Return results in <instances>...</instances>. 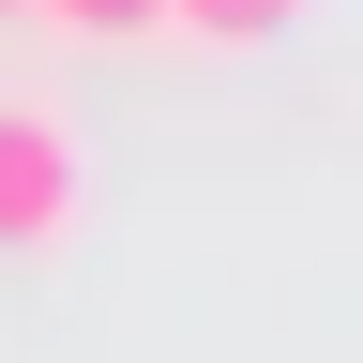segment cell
Instances as JSON below:
<instances>
[{
    "mask_svg": "<svg viewBox=\"0 0 363 363\" xmlns=\"http://www.w3.org/2000/svg\"><path fill=\"white\" fill-rule=\"evenodd\" d=\"M61 45H136V30H167V0H30Z\"/></svg>",
    "mask_w": 363,
    "mask_h": 363,
    "instance_id": "7a4b0ae2",
    "label": "cell"
},
{
    "mask_svg": "<svg viewBox=\"0 0 363 363\" xmlns=\"http://www.w3.org/2000/svg\"><path fill=\"white\" fill-rule=\"evenodd\" d=\"M0 16H30V0H0Z\"/></svg>",
    "mask_w": 363,
    "mask_h": 363,
    "instance_id": "277c9868",
    "label": "cell"
},
{
    "mask_svg": "<svg viewBox=\"0 0 363 363\" xmlns=\"http://www.w3.org/2000/svg\"><path fill=\"white\" fill-rule=\"evenodd\" d=\"M303 0H167V30H197V45H272Z\"/></svg>",
    "mask_w": 363,
    "mask_h": 363,
    "instance_id": "3957f363",
    "label": "cell"
},
{
    "mask_svg": "<svg viewBox=\"0 0 363 363\" xmlns=\"http://www.w3.org/2000/svg\"><path fill=\"white\" fill-rule=\"evenodd\" d=\"M76 197H91V152L45 91H0V257H61L76 242Z\"/></svg>",
    "mask_w": 363,
    "mask_h": 363,
    "instance_id": "6da1fadb",
    "label": "cell"
}]
</instances>
